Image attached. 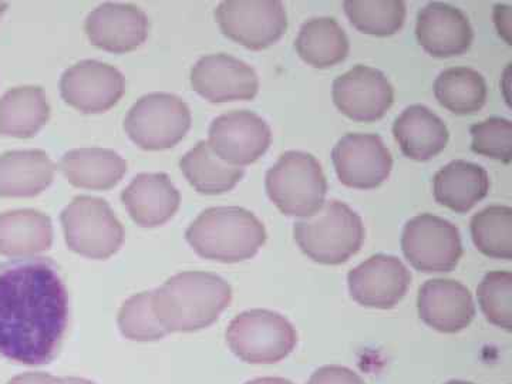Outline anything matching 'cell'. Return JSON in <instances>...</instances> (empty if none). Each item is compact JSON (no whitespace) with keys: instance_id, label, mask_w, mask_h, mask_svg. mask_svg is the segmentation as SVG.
Returning a JSON list of instances; mask_svg holds the SVG:
<instances>
[{"instance_id":"obj_1","label":"cell","mask_w":512,"mask_h":384,"mask_svg":"<svg viewBox=\"0 0 512 384\" xmlns=\"http://www.w3.org/2000/svg\"><path fill=\"white\" fill-rule=\"evenodd\" d=\"M69 322V295L45 256L0 264V355L20 365L53 362Z\"/></svg>"},{"instance_id":"obj_2","label":"cell","mask_w":512,"mask_h":384,"mask_svg":"<svg viewBox=\"0 0 512 384\" xmlns=\"http://www.w3.org/2000/svg\"><path fill=\"white\" fill-rule=\"evenodd\" d=\"M154 311L167 333L208 328L232 301L231 285L210 272H183L153 291Z\"/></svg>"},{"instance_id":"obj_3","label":"cell","mask_w":512,"mask_h":384,"mask_svg":"<svg viewBox=\"0 0 512 384\" xmlns=\"http://www.w3.org/2000/svg\"><path fill=\"white\" fill-rule=\"evenodd\" d=\"M185 238L202 258L237 264L258 254L266 241V229L245 208L214 207L198 215Z\"/></svg>"},{"instance_id":"obj_4","label":"cell","mask_w":512,"mask_h":384,"mask_svg":"<svg viewBox=\"0 0 512 384\" xmlns=\"http://www.w3.org/2000/svg\"><path fill=\"white\" fill-rule=\"evenodd\" d=\"M293 235L303 254L312 261L340 265L360 251L366 232L356 211L345 202L330 200L312 217L296 221Z\"/></svg>"},{"instance_id":"obj_5","label":"cell","mask_w":512,"mask_h":384,"mask_svg":"<svg viewBox=\"0 0 512 384\" xmlns=\"http://www.w3.org/2000/svg\"><path fill=\"white\" fill-rule=\"evenodd\" d=\"M266 192L282 214L312 217L325 204L328 181L322 165L305 151H286L266 173Z\"/></svg>"},{"instance_id":"obj_6","label":"cell","mask_w":512,"mask_h":384,"mask_svg":"<svg viewBox=\"0 0 512 384\" xmlns=\"http://www.w3.org/2000/svg\"><path fill=\"white\" fill-rule=\"evenodd\" d=\"M227 343L231 352L242 362L274 365L295 350L298 333L281 313L252 309L239 313L229 323Z\"/></svg>"},{"instance_id":"obj_7","label":"cell","mask_w":512,"mask_h":384,"mask_svg":"<svg viewBox=\"0 0 512 384\" xmlns=\"http://www.w3.org/2000/svg\"><path fill=\"white\" fill-rule=\"evenodd\" d=\"M67 247L90 259H107L124 241L123 225L109 202L89 195L74 198L60 215Z\"/></svg>"},{"instance_id":"obj_8","label":"cell","mask_w":512,"mask_h":384,"mask_svg":"<svg viewBox=\"0 0 512 384\" xmlns=\"http://www.w3.org/2000/svg\"><path fill=\"white\" fill-rule=\"evenodd\" d=\"M191 127V111L180 97L151 93L128 111L124 128L144 150H167L180 143Z\"/></svg>"},{"instance_id":"obj_9","label":"cell","mask_w":512,"mask_h":384,"mask_svg":"<svg viewBox=\"0 0 512 384\" xmlns=\"http://www.w3.org/2000/svg\"><path fill=\"white\" fill-rule=\"evenodd\" d=\"M402 249L413 268L424 274L453 271L463 256L456 225L433 214L417 215L404 225Z\"/></svg>"},{"instance_id":"obj_10","label":"cell","mask_w":512,"mask_h":384,"mask_svg":"<svg viewBox=\"0 0 512 384\" xmlns=\"http://www.w3.org/2000/svg\"><path fill=\"white\" fill-rule=\"evenodd\" d=\"M215 18L225 36L251 50L275 45L288 28L284 3L278 0H227Z\"/></svg>"},{"instance_id":"obj_11","label":"cell","mask_w":512,"mask_h":384,"mask_svg":"<svg viewBox=\"0 0 512 384\" xmlns=\"http://www.w3.org/2000/svg\"><path fill=\"white\" fill-rule=\"evenodd\" d=\"M340 183L357 190H372L389 178L393 157L377 134L349 133L332 151Z\"/></svg>"},{"instance_id":"obj_12","label":"cell","mask_w":512,"mask_h":384,"mask_svg":"<svg viewBox=\"0 0 512 384\" xmlns=\"http://www.w3.org/2000/svg\"><path fill=\"white\" fill-rule=\"evenodd\" d=\"M271 141V127L262 117L252 111L237 110L212 121L208 143L222 160L244 167L264 156Z\"/></svg>"},{"instance_id":"obj_13","label":"cell","mask_w":512,"mask_h":384,"mask_svg":"<svg viewBox=\"0 0 512 384\" xmlns=\"http://www.w3.org/2000/svg\"><path fill=\"white\" fill-rule=\"evenodd\" d=\"M126 80L119 69L97 60H83L63 73L60 92L66 103L83 113H103L119 103Z\"/></svg>"},{"instance_id":"obj_14","label":"cell","mask_w":512,"mask_h":384,"mask_svg":"<svg viewBox=\"0 0 512 384\" xmlns=\"http://www.w3.org/2000/svg\"><path fill=\"white\" fill-rule=\"evenodd\" d=\"M412 284L407 266L393 255L370 256L348 275L350 296L366 308L393 309Z\"/></svg>"},{"instance_id":"obj_15","label":"cell","mask_w":512,"mask_h":384,"mask_svg":"<svg viewBox=\"0 0 512 384\" xmlns=\"http://www.w3.org/2000/svg\"><path fill=\"white\" fill-rule=\"evenodd\" d=\"M333 103L355 121L382 119L394 101V89L386 74L373 67L357 66L333 82Z\"/></svg>"},{"instance_id":"obj_16","label":"cell","mask_w":512,"mask_h":384,"mask_svg":"<svg viewBox=\"0 0 512 384\" xmlns=\"http://www.w3.org/2000/svg\"><path fill=\"white\" fill-rule=\"evenodd\" d=\"M191 86L211 103L252 100L258 94V74L237 57L210 55L202 57L191 70Z\"/></svg>"},{"instance_id":"obj_17","label":"cell","mask_w":512,"mask_h":384,"mask_svg":"<svg viewBox=\"0 0 512 384\" xmlns=\"http://www.w3.org/2000/svg\"><path fill=\"white\" fill-rule=\"evenodd\" d=\"M86 33L94 46L107 52H131L146 42L148 18L137 6L107 2L87 16Z\"/></svg>"},{"instance_id":"obj_18","label":"cell","mask_w":512,"mask_h":384,"mask_svg":"<svg viewBox=\"0 0 512 384\" xmlns=\"http://www.w3.org/2000/svg\"><path fill=\"white\" fill-rule=\"evenodd\" d=\"M417 308L421 320L441 333L461 332L476 316L473 295L453 279L427 281L420 288Z\"/></svg>"},{"instance_id":"obj_19","label":"cell","mask_w":512,"mask_h":384,"mask_svg":"<svg viewBox=\"0 0 512 384\" xmlns=\"http://www.w3.org/2000/svg\"><path fill=\"white\" fill-rule=\"evenodd\" d=\"M416 36L420 46L434 57L460 56L470 49L474 30L460 9L433 2L417 16Z\"/></svg>"},{"instance_id":"obj_20","label":"cell","mask_w":512,"mask_h":384,"mask_svg":"<svg viewBox=\"0 0 512 384\" xmlns=\"http://www.w3.org/2000/svg\"><path fill=\"white\" fill-rule=\"evenodd\" d=\"M128 214L140 227L154 228L174 217L180 208V192L164 173L140 174L121 194Z\"/></svg>"},{"instance_id":"obj_21","label":"cell","mask_w":512,"mask_h":384,"mask_svg":"<svg viewBox=\"0 0 512 384\" xmlns=\"http://www.w3.org/2000/svg\"><path fill=\"white\" fill-rule=\"evenodd\" d=\"M393 134L406 157L429 161L440 154L448 143L446 123L423 104H414L397 117Z\"/></svg>"},{"instance_id":"obj_22","label":"cell","mask_w":512,"mask_h":384,"mask_svg":"<svg viewBox=\"0 0 512 384\" xmlns=\"http://www.w3.org/2000/svg\"><path fill=\"white\" fill-rule=\"evenodd\" d=\"M50 217L37 210H13L0 214V255L32 258L52 247Z\"/></svg>"},{"instance_id":"obj_23","label":"cell","mask_w":512,"mask_h":384,"mask_svg":"<svg viewBox=\"0 0 512 384\" xmlns=\"http://www.w3.org/2000/svg\"><path fill=\"white\" fill-rule=\"evenodd\" d=\"M490 191V177L481 165L456 160L437 171L433 180L434 198L450 210L466 214Z\"/></svg>"},{"instance_id":"obj_24","label":"cell","mask_w":512,"mask_h":384,"mask_svg":"<svg viewBox=\"0 0 512 384\" xmlns=\"http://www.w3.org/2000/svg\"><path fill=\"white\" fill-rule=\"evenodd\" d=\"M56 165L42 150L8 151L0 157V195L35 197L55 178Z\"/></svg>"},{"instance_id":"obj_25","label":"cell","mask_w":512,"mask_h":384,"mask_svg":"<svg viewBox=\"0 0 512 384\" xmlns=\"http://www.w3.org/2000/svg\"><path fill=\"white\" fill-rule=\"evenodd\" d=\"M60 171L74 187L109 190L127 173V163L116 151L107 148H76L67 151L59 163Z\"/></svg>"},{"instance_id":"obj_26","label":"cell","mask_w":512,"mask_h":384,"mask_svg":"<svg viewBox=\"0 0 512 384\" xmlns=\"http://www.w3.org/2000/svg\"><path fill=\"white\" fill-rule=\"evenodd\" d=\"M49 117V101L40 87H15L0 99V134L3 136H36Z\"/></svg>"},{"instance_id":"obj_27","label":"cell","mask_w":512,"mask_h":384,"mask_svg":"<svg viewBox=\"0 0 512 384\" xmlns=\"http://www.w3.org/2000/svg\"><path fill=\"white\" fill-rule=\"evenodd\" d=\"M295 47L303 62L316 69L343 62L350 49L348 35L333 18H313L303 23Z\"/></svg>"},{"instance_id":"obj_28","label":"cell","mask_w":512,"mask_h":384,"mask_svg":"<svg viewBox=\"0 0 512 384\" xmlns=\"http://www.w3.org/2000/svg\"><path fill=\"white\" fill-rule=\"evenodd\" d=\"M188 183L201 194L218 195L231 191L245 175L244 167L222 160L208 141H200L180 161Z\"/></svg>"},{"instance_id":"obj_29","label":"cell","mask_w":512,"mask_h":384,"mask_svg":"<svg viewBox=\"0 0 512 384\" xmlns=\"http://www.w3.org/2000/svg\"><path fill=\"white\" fill-rule=\"evenodd\" d=\"M434 96L441 106L458 116H470L483 109L487 83L483 74L470 67H451L434 82Z\"/></svg>"},{"instance_id":"obj_30","label":"cell","mask_w":512,"mask_h":384,"mask_svg":"<svg viewBox=\"0 0 512 384\" xmlns=\"http://www.w3.org/2000/svg\"><path fill=\"white\" fill-rule=\"evenodd\" d=\"M471 237L478 251L495 259L512 258V208L490 205L471 218Z\"/></svg>"},{"instance_id":"obj_31","label":"cell","mask_w":512,"mask_h":384,"mask_svg":"<svg viewBox=\"0 0 512 384\" xmlns=\"http://www.w3.org/2000/svg\"><path fill=\"white\" fill-rule=\"evenodd\" d=\"M343 6L350 23L366 35L392 36L406 20V5L400 0H348Z\"/></svg>"},{"instance_id":"obj_32","label":"cell","mask_w":512,"mask_h":384,"mask_svg":"<svg viewBox=\"0 0 512 384\" xmlns=\"http://www.w3.org/2000/svg\"><path fill=\"white\" fill-rule=\"evenodd\" d=\"M119 328L124 338L136 342H154L168 335L154 311L153 291L137 293L124 302L119 312Z\"/></svg>"},{"instance_id":"obj_33","label":"cell","mask_w":512,"mask_h":384,"mask_svg":"<svg viewBox=\"0 0 512 384\" xmlns=\"http://www.w3.org/2000/svg\"><path fill=\"white\" fill-rule=\"evenodd\" d=\"M478 302L488 322L511 332L512 274L495 271L484 276L477 288Z\"/></svg>"},{"instance_id":"obj_34","label":"cell","mask_w":512,"mask_h":384,"mask_svg":"<svg viewBox=\"0 0 512 384\" xmlns=\"http://www.w3.org/2000/svg\"><path fill=\"white\" fill-rule=\"evenodd\" d=\"M473 143L471 150L480 156L511 163L512 123L503 117H491L470 128Z\"/></svg>"},{"instance_id":"obj_35","label":"cell","mask_w":512,"mask_h":384,"mask_svg":"<svg viewBox=\"0 0 512 384\" xmlns=\"http://www.w3.org/2000/svg\"><path fill=\"white\" fill-rule=\"evenodd\" d=\"M308 384H366L356 372L343 366L320 367L309 379Z\"/></svg>"},{"instance_id":"obj_36","label":"cell","mask_w":512,"mask_h":384,"mask_svg":"<svg viewBox=\"0 0 512 384\" xmlns=\"http://www.w3.org/2000/svg\"><path fill=\"white\" fill-rule=\"evenodd\" d=\"M8 384H64V379L46 373H25L13 377Z\"/></svg>"},{"instance_id":"obj_37","label":"cell","mask_w":512,"mask_h":384,"mask_svg":"<svg viewBox=\"0 0 512 384\" xmlns=\"http://www.w3.org/2000/svg\"><path fill=\"white\" fill-rule=\"evenodd\" d=\"M495 23L500 30V35L505 37L508 43L511 42V9L510 6L497 5L495 8Z\"/></svg>"},{"instance_id":"obj_38","label":"cell","mask_w":512,"mask_h":384,"mask_svg":"<svg viewBox=\"0 0 512 384\" xmlns=\"http://www.w3.org/2000/svg\"><path fill=\"white\" fill-rule=\"evenodd\" d=\"M245 384H293L291 380L284 377H261V379L251 380Z\"/></svg>"},{"instance_id":"obj_39","label":"cell","mask_w":512,"mask_h":384,"mask_svg":"<svg viewBox=\"0 0 512 384\" xmlns=\"http://www.w3.org/2000/svg\"><path fill=\"white\" fill-rule=\"evenodd\" d=\"M64 384H94L90 380L82 379V377H64Z\"/></svg>"},{"instance_id":"obj_40","label":"cell","mask_w":512,"mask_h":384,"mask_svg":"<svg viewBox=\"0 0 512 384\" xmlns=\"http://www.w3.org/2000/svg\"><path fill=\"white\" fill-rule=\"evenodd\" d=\"M6 8H8V3L0 2V18H2L3 13H5Z\"/></svg>"},{"instance_id":"obj_41","label":"cell","mask_w":512,"mask_h":384,"mask_svg":"<svg viewBox=\"0 0 512 384\" xmlns=\"http://www.w3.org/2000/svg\"><path fill=\"white\" fill-rule=\"evenodd\" d=\"M446 384H474V383L464 382V380H450V382H447Z\"/></svg>"}]
</instances>
